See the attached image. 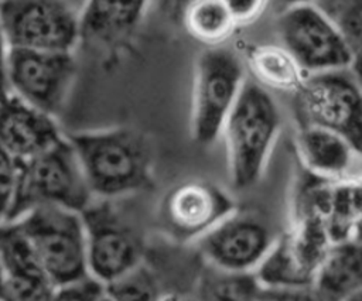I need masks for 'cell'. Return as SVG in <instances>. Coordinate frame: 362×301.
Masks as SVG:
<instances>
[{
	"mask_svg": "<svg viewBox=\"0 0 362 301\" xmlns=\"http://www.w3.org/2000/svg\"><path fill=\"white\" fill-rule=\"evenodd\" d=\"M72 144L92 196L113 199L151 182V148L140 131L116 127L65 136Z\"/></svg>",
	"mask_w": 362,
	"mask_h": 301,
	"instance_id": "obj_1",
	"label": "cell"
},
{
	"mask_svg": "<svg viewBox=\"0 0 362 301\" xmlns=\"http://www.w3.org/2000/svg\"><path fill=\"white\" fill-rule=\"evenodd\" d=\"M280 124V110L273 96L252 79H246L221 133L226 146L229 178L235 188H249L260 179Z\"/></svg>",
	"mask_w": 362,
	"mask_h": 301,
	"instance_id": "obj_2",
	"label": "cell"
},
{
	"mask_svg": "<svg viewBox=\"0 0 362 301\" xmlns=\"http://www.w3.org/2000/svg\"><path fill=\"white\" fill-rule=\"evenodd\" d=\"M92 201L78 155L64 136L51 148L17 160L16 195L6 222L40 206H61L81 213Z\"/></svg>",
	"mask_w": 362,
	"mask_h": 301,
	"instance_id": "obj_3",
	"label": "cell"
},
{
	"mask_svg": "<svg viewBox=\"0 0 362 301\" xmlns=\"http://www.w3.org/2000/svg\"><path fill=\"white\" fill-rule=\"evenodd\" d=\"M13 223L55 287L89 277L81 213L61 206H40Z\"/></svg>",
	"mask_w": 362,
	"mask_h": 301,
	"instance_id": "obj_4",
	"label": "cell"
},
{
	"mask_svg": "<svg viewBox=\"0 0 362 301\" xmlns=\"http://www.w3.org/2000/svg\"><path fill=\"white\" fill-rule=\"evenodd\" d=\"M245 82L242 61L232 51L214 47L199 54L191 107V136L197 144L218 140Z\"/></svg>",
	"mask_w": 362,
	"mask_h": 301,
	"instance_id": "obj_5",
	"label": "cell"
},
{
	"mask_svg": "<svg viewBox=\"0 0 362 301\" xmlns=\"http://www.w3.org/2000/svg\"><path fill=\"white\" fill-rule=\"evenodd\" d=\"M82 4L58 0L0 1V25L8 48L69 52L79 44Z\"/></svg>",
	"mask_w": 362,
	"mask_h": 301,
	"instance_id": "obj_6",
	"label": "cell"
},
{
	"mask_svg": "<svg viewBox=\"0 0 362 301\" xmlns=\"http://www.w3.org/2000/svg\"><path fill=\"white\" fill-rule=\"evenodd\" d=\"M296 95L303 126L334 131L362 153V90L349 68L307 75Z\"/></svg>",
	"mask_w": 362,
	"mask_h": 301,
	"instance_id": "obj_7",
	"label": "cell"
},
{
	"mask_svg": "<svg viewBox=\"0 0 362 301\" xmlns=\"http://www.w3.org/2000/svg\"><path fill=\"white\" fill-rule=\"evenodd\" d=\"M329 246L322 218L297 215L291 229L276 239L255 274L264 291L311 287Z\"/></svg>",
	"mask_w": 362,
	"mask_h": 301,
	"instance_id": "obj_8",
	"label": "cell"
},
{
	"mask_svg": "<svg viewBox=\"0 0 362 301\" xmlns=\"http://www.w3.org/2000/svg\"><path fill=\"white\" fill-rule=\"evenodd\" d=\"M281 47L305 75L348 69L352 54L315 3L288 4L277 18Z\"/></svg>",
	"mask_w": 362,
	"mask_h": 301,
	"instance_id": "obj_9",
	"label": "cell"
},
{
	"mask_svg": "<svg viewBox=\"0 0 362 301\" xmlns=\"http://www.w3.org/2000/svg\"><path fill=\"white\" fill-rule=\"evenodd\" d=\"M90 277L103 285L143 264V244L136 230L105 199L81 212Z\"/></svg>",
	"mask_w": 362,
	"mask_h": 301,
	"instance_id": "obj_10",
	"label": "cell"
},
{
	"mask_svg": "<svg viewBox=\"0 0 362 301\" xmlns=\"http://www.w3.org/2000/svg\"><path fill=\"white\" fill-rule=\"evenodd\" d=\"M6 69L10 92L51 117L64 107L76 72L69 52L18 48L7 49Z\"/></svg>",
	"mask_w": 362,
	"mask_h": 301,
	"instance_id": "obj_11",
	"label": "cell"
},
{
	"mask_svg": "<svg viewBox=\"0 0 362 301\" xmlns=\"http://www.w3.org/2000/svg\"><path fill=\"white\" fill-rule=\"evenodd\" d=\"M277 237L273 226L262 215L236 209L195 244L209 266L255 273Z\"/></svg>",
	"mask_w": 362,
	"mask_h": 301,
	"instance_id": "obj_12",
	"label": "cell"
},
{
	"mask_svg": "<svg viewBox=\"0 0 362 301\" xmlns=\"http://www.w3.org/2000/svg\"><path fill=\"white\" fill-rule=\"evenodd\" d=\"M236 211L232 196L208 181H185L163 199L161 220L178 242L197 243Z\"/></svg>",
	"mask_w": 362,
	"mask_h": 301,
	"instance_id": "obj_13",
	"label": "cell"
},
{
	"mask_svg": "<svg viewBox=\"0 0 362 301\" xmlns=\"http://www.w3.org/2000/svg\"><path fill=\"white\" fill-rule=\"evenodd\" d=\"M0 263L4 270L1 301H51L57 287L13 222L0 225Z\"/></svg>",
	"mask_w": 362,
	"mask_h": 301,
	"instance_id": "obj_14",
	"label": "cell"
},
{
	"mask_svg": "<svg viewBox=\"0 0 362 301\" xmlns=\"http://www.w3.org/2000/svg\"><path fill=\"white\" fill-rule=\"evenodd\" d=\"M54 117L16 95L0 99V147L17 160L34 157L62 140Z\"/></svg>",
	"mask_w": 362,
	"mask_h": 301,
	"instance_id": "obj_15",
	"label": "cell"
},
{
	"mask_svg": "<svg viewBox=\"0 0 362 301\" xmlns=\"http://www.w3.org/2000/svg\"><path fill=\"white\" fill-rule=\"evenodd\" d=\"M297 151L311 175L329 182L362 178V153L345 137L317 126H301Z\"/></svg>",
	"mask_w": 362,
	"mask_h": 301,
	"instance_id": "obj_16",
	"label": "cell"
},
{
	"mask_svg": "<svg viewBox=\"0 0 362 301\" xmlns=\"http://www.w3.org/2000/svg\"><path fill=\"white\" fill-rule=\"evenodd\" d=\"M147 3H82L79 14V42L112 49L122 45L141 23Z\"/></svg>",
	"mask_w": 362,
	"mask_h": 301,
	"instance_id": "obj_17",
	"label": "cell"
},
{
	"mask_svg": "<svg viewBox=\"0 0 362 301\" xmlns=\"http://www.w3.org/2000/svg\"><path fill=\"white\" fill-rule=\"evenodd\" d=\"M311 288L322 301H344L362 288V244L352 239L331 243Z\"/></svg>",
	"mask_w": 362,
	"mask_h": 301,
	"instance_id": "obj_18",
	"label": "cell"
},
{
	"mask_svg": "<svg viewBox=\"0 0 362 301\" xmlns=\"http://www.w3.org/2000/svg\"><path fill=\"white\" fill-rule=\"evenodd\" d=\"M252 81L263 89L297 93L307 75L281 45H262L247 54Z\"/></svg>",
	"mask_w": 362,
	"mask_h": 301,
	"instance_id": "obj_19",
	"label": "cell"
},
{
	"mask_svg": "<svg viewBox=\"0 0 362 301\" xmlns=\"http://www.w3.org/2000/svg\"><path fill=\"white\" fill-rule=\"evenodd\" d=\"M255 273L222 270L206 264L198 276L195 301H259L263 297Z\"/></svg>",
	"mask_w": 362,
	"mask_h": 301,
	"instance_id": "obj_20",
	"label": "cell"
},
{
	"mask_svg": "<svg viewBox=\"0 0 362 301\" xmlns=\"http://www.w3.org/2000/svg\"><path fill=\"white\" fill-rule=\"evenodd\" d=\"M362 216V178L331 182L324 211V225L331 243L351 239Z\"/></svg>",
	"mask_w": 362,
	"mask_h": 301,
	"instance_id": "obj_21",
	"label": "cell"
},
{
	"mask_svg": "<svg viewBox=\"0 0 362 301\" xmlns=\"http://www.w3.org/2000/svg\"><path fill=\"white\" fill-rule=\"evenodd\" d=\"M184 24L191 37L208 45L225 41L236 25L228 1L222 0H201L187 4Z\"/></svg>",
	"mask_w": 362,
	"mask_h": 301,
	"instance_id": "obj_22",
	"label": "cell"
},
{
	"mask_svg": "<svg viewBox=\"0 0 362 301\" xmlns=\"http://www.w3.org/2000/svg\"><path fill=\"white\" fill-rule=\"evenodd\" d=\"M315 6L334 24L352 59L362 54V0H328Z\"/></svg>",
	"mask_w": 362,
	"mask_h": 301,
	"instance_id": "obj_23",
	"label": "cell"
},
{
	"mask_svg": "<svg viewBox=\"0 0 362 301\" xmlns=\"http://www.w3.org/2000/svg\"><path fill=\"white\" fill-rule=\"evenodd\" d=\"M105 293L110 301H163L164 297L154 273L144 264L106 284Z\"/></svg>",
	"mask_w": 362,
	"mask_h": 301,
	"instance_id": "obj_24",
	"label": "cell"
},
{
	"mask_svg": "<svg viewBox=\"0 0 362 301\" xmlns=\"http://www.w3.org/2000/svg\"><path fill=\"white\" fill-rule=\"evenodd\" d=\"M17 160L0 147V225L6 223L14 202Z\"/></svg>",
	"mask_w": 362,
	"mask_h": 301,
	"instance_id": "obj_25",
	"label": "cell"
},
{
	"mask_svg": "<svg viewBox=\"0 0 362 301\" xmlns=\"http://www.w3.org/2000/svg\"><path fill=\"white\" fill-rule=\"evenodd\" d=\"M105 295V285L93 277L55 288L51 301H99Z\"/></svg>",
	"mask_w": 362,
	"mask_h": 301,
	"instance_id": "obj_26",
	"label": "cell"
},
{
	"mask_svg": "<svg viewBox=\"0 0 362 301\" xmlns=\"http://www.w3.org/2000/svg\"><path fill=\"white\" fill-rule=\"evenodd\" d=\"M228 6L238 25V24H249L255 21L263 13L266 3L260 0H233V1H228Z\"/></svg>",
	"mask_w": 362,
	"mask_h": 301,
	"instance_id": "obj_27",
	"label": "cell"
},
{
	"mask_svg": "<svg viewBox=\"0 0 362 301\" xmlns=\"http://www.w3.org/2000/svg\"><path fill=\"white\" fill-rule=\"evenodd\" d=\"M263 297L272 301H322L311 287L296 290H276L263 291Z\"/></svg>",
	"mask_w": 362,
	"mask_h": 301,
	"instance_id": "obj_28",
	"label": "cell"
},
{
	"mask_svg": "<svg viewBox=\"0 0 362 301\" xmlns=\"http://www.w3.org/2000/svg\"><path fill=\"white\" fill-rule=\"evenodd\" d=\"M6 61H7V45H6L4 35L1 31V25H0V99H4L8 95H11L8 82H7Z\"/></svg>",
	"mask_w": 362,
	"mask_h": 301,
	"instance_id": "obj_29",
	"label": "cell"
},
{
	"mask_svg": "<svg viewBox=\"0 0 362 301\" xmlns=\"http://www.w3.org/2000/svg\"><path fill=\"white\" fill-rule=\"evenodd\" d=\"M349 71L351 73L354 75L356 83L359 85L361 90H362V54L356 55L354 59H352V64L349 66Z\"/></svg>",
	"mask_w": 362,
	"mask_h": 301,
	"instance_id": "obj_30",
	"label": "cell"
},
{
	"mask_svg": "<svg viewBox=\"0 0 362 301\" xmlns=\"http://www.w3.org/2000/svg\"><path fill=\"white\" fill-rule=\"evenodd\" d=\"M351 239H352V240H355L356 243L362 244V216L359 218V220H358V222H356V225L354 226V230H352Z\"/></svg>",
	"mask_w": 362,
	"mask_h": 301,
	"instance_id": "obj_31",
	"label": "cell"
},
{
	"mask_svg": "<svg viewBox=\"0 0 362 301\" xmlns=\"http://www.w3.org/2000/svg\"><path fill=\"white\" fill-rule=\"evenodd\" d=\"M163 301H195V300L194 298L178 297V295H165V297H163Z\"/></svg>",
	"mask_w": 362,
	"mask_h": 301,
	"instance_id": "obj_32",
	"label": "cell"
},
{
	"mask_svg": "<svg viewBox=\"0 0 362 301\" xmlns=\"http://www.w3.org/2000/svg\"><path fill=\"white\" fill-rule=\"evenodd\" d=\"M3 293H4V270L0 263V301L3 300Z\"/></svg>",
	"mask_w": 362,
	"mask_h": 301,
	"instance_id": "obj_33",
	"label": "cell"
},
{
	"mask_svg": "<svg viewBox=\"0 0 362 301\" xmlns=\"http://www.w3.org/2000/svg\"><path fill=\"white\" fill-rule=\"evenodd\" d=\"M344 301H362V288L359 291H356L355 294L349 295L348 298H345Z\"/></svg>",
	"mask_w": 362,
	"mask_h": 301,
	"instance_id": "obj_34",
	"label": "cell"
},
{
	"mask_svg": "<svg viewBox=\"0 0 362 301\" xmlns=\"http://www.w3.org/2000/svg\"><path fill=\"white\" fill-rule=\"evenodd\" d=\"M99 301H110V300L106 297V293H105V295H103V297H102Z\"/></svg>",
	"mask_w": 362,
	"mask_h": 301,
	"instance_id": "obj_35",
	"label": "cell"
},
{
	"mask_svg": "<svg viewBox=\"0 0 362 301\" xmlns=\"http://www.w3.org/2000/svg\"><path fill=\"white\" fill-rule=\"evenodd\" d=\"M259 301H272V300H269V298H266V297H262V300H259Z\"/></svg>",
	"mask_w": 362,
	"mask_h": 301,
	"instance_id": "obj_36",
	"label": "cell"
}]
</instances>
